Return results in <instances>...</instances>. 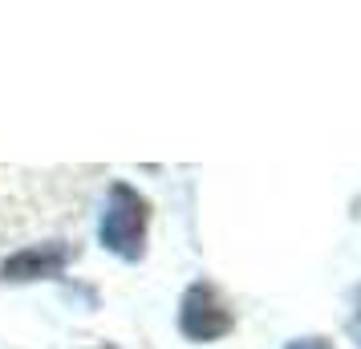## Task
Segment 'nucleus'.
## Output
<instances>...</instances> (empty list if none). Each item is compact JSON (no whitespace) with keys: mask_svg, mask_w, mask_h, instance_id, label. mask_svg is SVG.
I'll list each match as a JSON object with an SVG mask.
<instances>
[{"mask_svg":"<svg viewBox=\"0 0 361 349\" xmlns=\"http://www.w3.org/2000/svg\"><path fill=\"white\" fill-rule=\"evenodd\" d=\"M284 349H333V341H325V337H296Z\"/></svg>","mask_w":361,"mask_h":349,"instance_id":"5","label":"nucleus"},{"mask_svg":"<svg viewBox=\"0 0 361 349\" xmlns=\"http://www.w3.org/2000/svg\"><path fill=\"white\" fill-rule=\"evenodd\" d=\"M147 228H150V203L147 195L130 183H114L102 203L98 219V244L114 252L118 260L138 264L147 256Z\"/></svg>","mask_w":361,"mask_h":349,"instance_id":"1","label":"nucleus"},{"mask_svg":"<svg viewBox=\"0 0 361 349\" xmlns=\"http://www.w3.org/2000/svg\"><path fill=\"white\" fill-rule=\"evenodd\" d=\"M73 260V248L66 240H49V244H29V248L13 252L8 260H0V284H29V281H53L61 276Z\"/></svg>","mask_w":361,"mask_h":349,"instance_id":"3","label":"nucleus"},{"mask_svg":"<svg viewBox=\"0 0 361 349\" xmlns=\"http://www.w3.org/2000/svg\"><path fill=\"white\" fill-rule=\"evenodd\" d=\"M98 349H114V345H98Z\"/></svg>","mask_w":361,"mask_h":349,"instance_id":"6","label":"nucleus"},{"mask_svg":"<svg viewBox=\"0 0 361 349\" xmlns=\"http://www.w3.org/2000/svg\"><path fill=\"white\" fill-rule=\"evenodd\" d=\"M179 329L187 341H219L235 329V313L212 281H195L179 300Z\"/></svg>","mask_w":361,"mask_h":349,"instance_id":"2","label":"nucleus"},{"mask_svg":"<svg viewBox=\"0 0 361 349\" xmlns=\"http://www.w3.org/2000/svg\"><path fill=\"white\" fill-rule=\"evenodd\" d=\"M349 333H353V341L361 349V284L353 288V313H349Z\"/></svg>","mask_w":361,"mask_h":349,"instance_id":"4","label":"nucleus"}]
</instances>
